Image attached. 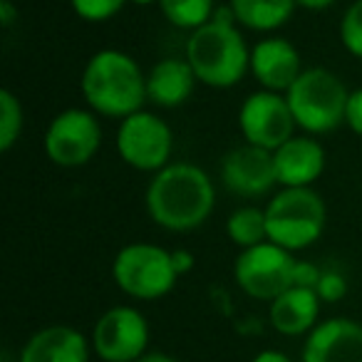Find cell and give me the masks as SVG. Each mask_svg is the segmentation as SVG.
Instances as JSON below:
<instances>
[{
    "label": "cell",
    "instance_id": "6da1fadb",
    "mask_svg": "<svg viewBox=\"0 0 362 362\" xmlns=\"http://www.w3.org/2000/svg\"><path fill=\"white\" fill-rule=\"evenodd\" d=\"M144 204L149 218L159 228L189 233L209 221L216 206V187L202 166L171 161L151 176Z\"/></svg>",
    "mask_w": 362,
    "mask_h": 362
},
{
    "label": "cell",
    "instance_id": "7a4b0ae2",
    "mask_svg": "<svg viewBox=\"0 0 362 362\" xmlns=\"http://www.w3.org/2000/svg\"><path fill=\"white\" fill-rule=\"evenodd\" d=\"M80 90L95 115L124 119L144 107L146 75L139 62L122 50H100L87 60Z\"/></svg>",
    "mask_w": 362,
    "mask_h": 362
},
{
    "label": "cell",
    "instance_id": "3957f363",
    "mask_svg": "<svg viewBox=\"0 0 362 362\" xmlns=\"http://www.w3.org/2000/svg\"><path fill=\"white\" fill-rule=\"evenodd\" d=\"M187 62L202 85L228 90L251 70V50L233 23L209 21L206 25L189 33Z\"/></svg>",
    "mask_w": 362,
    "mask_h": 362
},
{
    "label": "cell",
    "instance_id": "277c9868",
    "mask_svg": "<svg viewBox=\"0 0 362 362\" xmlns=\"http://www.w3.org/2000/svg\"><path fill=\"white\" fill-rule=\"evenodd\" d=\"M327 209L313 187H281L266 204L268 241L286 251H305L325 231Z\"/></svg>",
    "mask_w": 362,
    "mask_h": 362
},
{
    "label": "cell",
    "instance_id": "5b68a950",
    "mask_svg": "<svg viewBox=\"0 0 362 362\" xmlns=\"http://www.w3.org/2000/svg\"><path fill=\"white\" fill-rule=\"evenodd\" d=\"M286 100L296 117V124L303 132L327 134L345 124L350 92L335 72L325 67H308L286 92Z\"/></svg>",
    "mask_w": 362,
    "mask_h": 362
},
{
    "label": "cell",
    "instance_id": "8992f818",
    "mask_svg": "<svg viewBox=\"0 0 362 362\" xmlns=\"http://www.w3.org/2000/svg\"><path fill=\"white\" fill-rule=\"evenodd\" d=\"M112 278L124 296L134 300H159L174 291L179 273L171 251L156 243H127L112 261Z\"/></svg>",
    "mask_w": 362,
    "mask_h": 362
},
{
    "label": "cell",
    "instance_id": "52a82bcc",
    "mask_svg": "<svg viewBox=\"0 0 362 362\" xmlns=\"http://www.w3.org/2000/svg\"><path fill=\"white\" fill-rule=\"evenodd\" d=\"M117 151L127 166L146 171V174H156L166 164H171L174 132L159 115L139 110L119 122Z\"/></svg>",
    "mask_w": 362,
    "mask_h": 362
},
{
    "label": "cell",
    "instance_id": "ba28073f",
    "mask_svg": "<svg viewBox=\"0 0 362 362\" xmlns=\"http://www.w3.org/2000/svg\"><path fill=\"white\" fill-rule=\"evenodd\" d=\"M102 146V127L92 110L70 107L50 119L45 129V154L55 166L77 169L95 159Z\"/></svg>",
    "mask_w": 362,
    "mask_h": 362
},
{
    "label": "cell",
    "instance_id": "9c48e42d",
    "mask_svg": "<svg viewBox=\"0 0 362 362\" xmlns=\"http://www.w3.org/2000/svg\"><path fill=\"white\" fill-rule=\"evenodd\" d=\"M296 263L291 251L263 241L238 253L233 261V281L246 296L271 303L293 286Z\"/></svg>",
    "mask_w": 362,
    "mask_h": 362
},
{
    "label": "cell",
    "instance_id": "30bf717a",
    "mask_svg": "<svg viewBox=\"0 0 362 362\" xmlns=\"http://www.w3.org/2000/svg\"><path fill=\"white\" fill-rule=\"evenodd\" d=\"M90 342L102 362H136L149 347V322L136 308L115 305L97 317Z\"/></svg>",
    "mask_w": 362,
    "mask_h": 362
},
{
    "label": "cell",
    "instance_id": "8fae6325",
    "mask_svg": "<svg viewBox=\"0 0 362 362\" xmlns=\"http://www.w3.org/2000/svg\"><path fill=\"white\" fill-rule=\"evenodd\" d=\"M238 129L248 144L276 151L291 136H296L298 124L286 95L258 90L243 100L238 110Z\"/></svg>",
    "mask_w": 362,
    "mask_h": 362
},
{
    "label": "cell",
    "instance_id": "7c38bea8",
    "mask_svg": "<svg viewBox=\"0 0 362 362\" xmlns=\"http://www.w3.org/2000/svg\"><path fill=\"white\" fill-rule=\"evenodd\" d=\"M221 184L241 199H261L278 187L273 151L253 144L233 146L221 159Z\"/></svg>",
    "mask_w": 362,
    "mask_h": 362
},
{
    "label": "cell",
    "instance_id": "4fadbf2b",
    "mask_svg": "<svg viewBox=\"0 0 362 362\" xmlns=\"http://www.w3.org/2000/svg\"><path fill=\"white\" fill-rule=\"evenodd\" d=\"M300 362H362V325L350 317H330L305 335Z\"/></svg>",
    "mask_w": 362,
    "mask_h": 362
},
{
    "label": "cell",
    "instance_id": "5bb4252c",
    "mask_svg": "<svg viewBox=\"0 0 362 362\" xmlns=\"http://www.w3.org/2000/svg\"><path fill=\"white\" fill-rule=\"evenodd\" d=\"M300 72V52L286 37H266L251 47V75L258 80L261 90L286 95Z\"/></svg>",
    "mask_w": 362,
    "mask_h": 362
},
{
    "label": "cell",
    "instance_id": "9a60e30c",
    "mask_svg": "<svg viewBox=\"0 0 362 362\" xmlns=\"http://www.w3.org/2000/svg\"><path fill=\"white\" fill-rule=\"evenodd\" d=\"M278 187H313L325 171V149L310 134L291 136L273 151Z\"/></svg>",
    "mask_w": 362,
    "mask_h": 362
},
{
    "label": "cell",
    "instance_id": "2e32d148",
    "mask_svg": "<svg viewBox=\"0 0 362 362\" xmlns=\"http://www.w3.org/2000/svg\"><path fill=\"white\" fill-rule=\"evenodd\" d=\"M92 342L70 325H47L33 332L18 362H90Z\"/></svg>",
    "mask_w": 362,
    "mask_h": 362
},
{
    "label": "cell",
    "instance_id": "e0dca14e",
    "mask_svg": "<svg viewBox=\"0 0 362 362\" xmlns=\"http://www.w3.org/2000/svg\"><path fill=\"white\" fill-rule=\"evenodd\" d=\"M320 296L313 288L291 286L286 293L271 300L268 305V320L276 332L286 337L308 335L317 325L320 317Z\"/></svg>",
    "mask_w": 362,
    "mask_h": 362
},
{
    "label": "cell",
    "instance_id": "ac0fdd59",
    "mask_svg": "<svg viewBox=\"0 0 362 362\" xmlns=\"http://www.w3.org/2000/svg\"><path fill=\"white\" fill-rule=\"evenodd\" d=\"M197 82L199 80L187 57L184 60L166 57L156 62L146 75V102L159 110H176L194 95Z\"/></svg>",
    "mask_w": 362,
    "mask_h": 362
},
{
    "label": "cell",
    "instance_id": "d6986e66",
    "mask_svg": "<svg viewBox=\"0 0 362 362\" xmlns=\"http://www.w3.org/2000/svg\"><path fill=\"white\" fill-rule=\"evenodd\" d=\"M238 25L256 33H273L283 28L296 13V0H228Z\"/></svg>",
    "mask_w": 362,
    "mask_h": 362
},
{
    "label": "cell",
    "instance_id": "ffe728a7",
    "mask_svg": "<svg viewBox=\"0 0 362 362\" xmlns=\"http://www.w3.org/2000/svg\"><path fill=\"white\" fill-rule=\"evenodd\" d=\"M226 236H228V241L241 248V251L268 241L266 209L238 206L236 211L226 218Z\"/></svg>",
    "mask_w": 362,
    "mask_h": 362
},
{
    "label": "cell",
    "instance_id": "44dd1931",
    "mask_svg": "<svg viewBox=\"0 0 362 362\" xmlns=\"http://www.w3.org/2000/svg\"><path fill=\"white\" fill-rule=\"evenodd\" d=\"M159 11L174 28L194 33L211 21L216 13V3L214 0H159Z\"/></svg>",
    "mask_w": 362,
    "mask_h": 362
},
{
    "label": "cell",
    "instance_id": "7402d4cb",
    "mask_svg": "<svg viewBox=\"0 0 362 362\" xmlns=\"http://www.w3.org/2000/svg\"><path fill=\"white\" fill-rule=\"evenodd\" d=\"M25 115L23 105L11 90H0V151H11L23 134Z\"/></svg>",
    "mask_w": 362,
    "mask_h": 362
},
{
    "label": "cell",
    "instance_id": "603a6c76",
    "mask_svg": "<svg viewBox=\"0 0 362 362\" xmlns=\"http://www.w3.org/2000/svg\"><path fill=\"white\" fill-rule=\"evenodd\" d=\"M340 42L352 57L362 60V0H355L340 21Z\"/></svg>",
    "mask_w": 362,
    "mask_h": 362
},
{
    "label": "cell",
    "instance_id": "cb8c5ba5",
    "mask_svg": "<svg viewBox=\"0 0 362 362\" xmlns=\"http://www.w3.org/2000/svg\"><path fill=\"white\" fill-rule=\"evenodd\" d=\"M129 0H70L75 16L87 23H105L115 18Z\"/></svg>",
    "mask_w": 362,
    "mask_h": 362
},
{
    "label": "cell",
    "instance_id": "d4e9b609",
    "mask_svg": "<svg viewBox=\"0 0 362 362\" xmlns=\"http://www.w3.org/2000/svg\"><path fill=\"white\" fill-rule=\"evenodd\" d=\"M315 293L322 303H337L347 296V278L337 271H322Z\"/></svg>",
    "mask_w": 362,
    "mask_h": 362
},
{
    "label": "cell",
    "instance_id": "484cf974",
    "mask_svg": "<svg viewBox=\"0 0 362 362\" xmlns=\"http://www.w3.org/2000/svg\"><path fill=\"white\" fill-rule=\"evenodd\" d=\"M322 271L315 266V263H308V261H298L296 263V273H293V286L298 288H317V281H320Z\"/></svg>",
    "mask_w": 362,
    "mask_h": 362
},
{
    "label": "cell",
    "instance_id": "4316f807",
    "mask_svg": "<svg viewBox=\"0 0 362 362\" xmlns=\"http://www.w3.org/2000/svg\"><path fill=\"white\" fill-rule=\"evenodd\" d=\"M345 124L357 136H362V87L350 92V100H347V110H345Z\"/></svg>",
    "mask_w": 362,
    "mask_h": 362
},
{
    "label": "cell",
    "instance_id": "83f0119b",
    "mask_svg": "<svg viewBox=\"0 0 362 362\" xmlns=\"http://www.w3.org/2000/svg\"><path fill=\"white\" fill-rule=\"evenodd\" d=\"M171 258H174V268H176V273H179V278L194 268V256L189 251H184V248L171 251Z\"/></svg>",
    "mask_w": 362,
    "mask_h": 362
},
{
    "label": "cell",
    "instance_id": "f1b7e54d",
    "mask_svg": "<svg viewBox=\"0 0 362 362\" xmlns=\"http://www.w3.org/2000/svg\"><path fill=\"white\" fill-rule=\"evenodd\" d=\"M296 6L303 8V11L320 13V11H327V8L335 6V0H296Z\"/></svg>",
    "mask_w": 362,
    "mask_h": 362
},
{
    "label": "cell",
    "instance_id": "f546056e",
    "mask_svg": "<svg viewBox=\"0 0 362 362\" xmlns=\"http://www.w3.org/2000/svg\"><path fill=\"white\" fill-rule=\"evenodd\" d=\"M251 362H293V360L281 350H261L258 355H253Z\"/></svg>",
    "mask_w": 362,
    "mask_h": 362
},
{
    "label": "cell",
    "instance_id": "4dcf8cb0",
    "mask_svg": "<svg viewBox=\"0 0 362 362\" xmlns=\"http://www.w3.org/2000/svg\"><path fill=\"white\" fill-rule=\"evenodd\" d=\"M13 16H16V11H13L11 0H0V23L8 28L13 23Z\"/></svg>",
    "mask_w": 362,
    "mask_h": 362
},
{
    "label": "cell",
    "instance_id": "1f68e13d",
    "mask_svg": "<svg viewBox=\"0 0 362 362\" xmlns=\"http://www.w3.org/2000/svg\"><path fill=\"white\" fill-rule=\"evenodd\" d=\"M136 362H176V360L171 355H166V352H146Z\"/></svg>",
    "mask_w": 362,
    "mask_h": 362
},
{
    "label": "cell",
    "instance_id": "d6a6232c",
    "mask_svg": "<svg viewBox=\"0 0 362 362\" xmlns=\"http://www.w3.org/2000/svg\"><path fill=\"white\" fill-rule=\"evenodd\" d=\"M129 3H134V6H141V8H146V6H154V3H159V0H129Z\"/></svg>",
    "mask_w": 362,
    "mask_h": 362
}]
</instances>
